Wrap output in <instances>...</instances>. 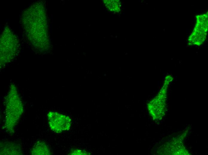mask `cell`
Instances as JSON below:
<instances>
[{"label": "cell", "instance_id": "cell-1", "mask_svg": "<svg viewBox=\"0 0 208 155\" xmlns=\"http://www.w3.org/2000/svg\"><path fill=\"white\" fill-rule=\"evenodd\" d=\"M6 114L5 125L9 132L14 129L23 111L22 102L16 87H10L5 99Z\"/></svg>", "mask_w": 208, "mask_h": 155}, {"label": "cell", "instance_id": "cell-2", "mask_svg": "<svg viewBox=\"0 0 208 155\" xmlns=\"http://www.w3.org/2000/svg\"><path fill=\"white\" fill-rule=\"evenodd\" d=\"M47 118L50 128L55 133H60L68 131L70 128L71 120L68 116L51 111L48 114Z\"/></svg>", "mask_w": 208, "mask_h": 155}, {"label": "cell", "instance_id": "cell-3", "mask_svg": "<svg viewBox=\"0 0 208 155\" xmlns=\"http://www.w3.org/2000/svg\"><path fill=\"white\" fill-rule=\"evenodd\" d=\"M207 30V13L198 16L195 27L188 39L189 43L190 44H201L206 39Z\"/></svg>", "mask_w": 208, "mask_h": 155}, {"label": "cell", "instance_id": "cell-4", "mask_svg": "<svg viewBox=\"0 0 208 155\" xmlns=\"http://www.w3.org/2000/svg\"><path fill=\"white\" fill-rule=\"evenodd\" d=\"M22 154L19 145L11 142L1 143V155H20Z\"/></svg>", "mask_w": 208, "mask_h": 155}, {"label": "cell", "instance_id": "cell-5", "mask_svg": "<svg viewBox=\"0 0 208 155\" xmlns=\"http://www.w3.org/2000/svg\"><path fill=\"white\" fill-rule=\"evenodd\" d=\"M31 154L33 155H47L51 154L48 145L42 141L36 142L32 148Z\"/></svg>", "mask_w": 208, "mask_h": 155}, {"label": "cell", "instance_id": "cell-6", "mask_svg": "<svg viewBox=\"0 0 208 155\" xmlns=\"http://www.w3.org/2000/svg\"><path fill=\"white\" fill-rule=\"evenodd\" d=\"M104 4L108 9L111 11L118 12L120 10V3L117 0H106Z\"/></svg>", "mask_w": 208, "mask_h": 155}, {"label": "cell", "instance_id": "cell-7", "mask_svg": "<svg viewBox=\"0 0 208 155\" xmlns=\"http://www.w3.org/2000/svg\"><path fill=\"white\" fill-rule=\"evenodd\" d=\"M91 153L85 151H84L79 149H72L70 151L69 155H90Z\"/></svg>", "mask_w": 208, "mask_h": 155}]
</instances>
